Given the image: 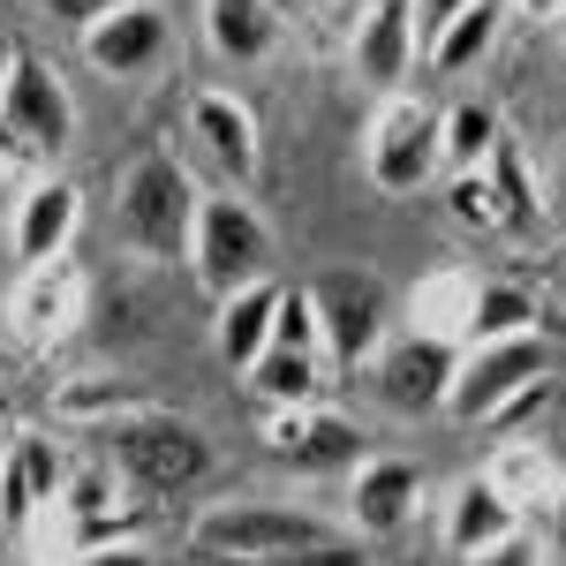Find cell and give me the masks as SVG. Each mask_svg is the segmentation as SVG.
Listing matches in <instances>:
<instances>
[{"mask_svg":"<svg viewBox=\"0 0 566 566\" xmlns=\"http://www.w3.org/2000/svg\"><path fill=\"white\" fill-rule=\"evenodd\" d=\"M333 544H348V528L325 522L317 506H280V499H219L197 506L189 522V552L219 566H295Z\"/></svg>","mask_w":566,"mask_h":566,"instance_id":"6da1fadb","label":"cell"},{"mask_svg":"<svg viewBox=\"0 0 566 566\" xmlns=\"http://www.w3.org/2000/svg\"><path fill=\"white\" fill-rule=\"evenodd\" d=\"M114 219L129 234V250L159 264L189 258V234H197V181L175 151H136L122 181H114Z\"/></svg>","mask_w":566,"mask_h":566,"instance_id":"7a4b0ae2","label":"cell"},{"mask_svg":"<svg viewBox=\"0 0 566 566\" xmlns=\"http://www.w3.org/2000/svg\"><path fill=\"white\" fill-rule=\"evenodd\" d=\"M98 438H106L114 476L136 483V491H151V499L189 491V483L212 476V438L197 431L189 416H175V408H136L122 423H106Z\"/></svg>","mask_w":566,"mask_h":566,"instance_id":"3957f363","label":"cell"},{"mask_svg":"<svg viewBox=\"0 0 566 566\" xmlns=\"http://www.w3.org/2000/svg\"><path fill=\"white\" fill-rule=\"evenodd\" d=\"M69 144H76V98L61 84V69L39 53H15L0 84V159L31 167V159H61Z\"/></svg>","mask_w":566,"mask_h":566,"instance_id":"277c9868","label":"cell"},{"mask_svg":"<svg viewBox=\"0 0 566 566\" xmlns=\"http://www.w3.org/2000/svg\"><path fill=\"white\" fill-rule=\"evenodd\" d=\"M189 272L205 295H234L250 280H272V227H264L234 189L197 197V234H189Z\"/></svg>","mask_w":566,"mask_h":566,"instance_id":"5b68a950","label":"cell"},{"mask_svg":"<svg viewBox=\"0 0 566 566\" xmlns=\"http://www.w3.org/2000/svg\"><path fill=\"white\" fill-rule=\"evenodd\" d=\"M310 310H317V348L348 370H363L392 340V287L370 264H333L325 280H310Z\"/></svg>","mask_w":566,"mask_h":566,"instance_id":"8992f818","label":"cell"},{"mask_svg":"<svg viewBox=\"0 0 566 566\" xmlns=\"http://www.w3.org/2000/svg\"><path fill=\"white\" fill-rule=\"evenodd\" d=\"M363 175H370V189H386V197L431 189L438 181V106L408 98V91L378 98V114L363 129Z\"/></svg>","mask_w":566,"mask_h":566,"instance_id":"52a82bcc","label":"cell"},{"mask_svg":"<svg viewBox=\"0 0 566 566\" xmlns=\"http://www.w3.org/2000/svg\"><path fill=\"white\" fill-rule=\"evenodd\" d=\"M536 370H552L544 333H522V340H469L461 363H453V386H446V408H438V416H453V423H491Z\"/></svg>","mask_w":566,"mask_h":566,"instance_id":"ba28073f","label":"cell"},{"mask_svg":"<svg viewBox=\"0 0 566 566\" xmlns=\"http://www.w3.org/2000/svg\"><path fill=\"white\" fill-rule=\"evenodd\" d=\"M264 446L287 461V469H303V476H355L370 453V438L355 431L340 408H325V400H310V408H272L264 416Z\"/></svg>","mask_w":566,"mask_h":566,"instance_id":"9c48e42d","label":"cell"},{"mask_svg":"<svg viewBox=\"0 0 566 566\" xmlns=\"http://www.w3.org/2000/svg\"><path fill=\"white\" fill-rule=\"evenodd\" d=\"M91 317V280L76 264H31L23 280H15V295H8V325H15V340L31 355L61 348V340H76Z\"/></svg>","mask_w":566,"mask_h":566,"instance_id":"30bf717a","label":"cell"},{"mask_svg":"<svg viewBox=\"0 0 566 566\" xmlns=\"http://www.w3.org/2000/svg\"><path fill=\"white\" fill-rule=\"evenodd\" d=\"M416 53H423V39H416V0H363V15H355V31H348L355 84L392 98V91L408 84Z\"/></svg>","mask_w":566,"mask_h":566,"instance_id":"8fae6325","label":"cell"},{"mask_svg":"<svg viewBox=\"0 0 566 566\" xmlns=\"http://www.w3.org/2000/svg\"><path fill=\"white\" fill-rule=\"evenodd\" d=\"M76 45H84V61L98 69V76H144V69H159V61H167L175 23H167V8H159V0H114V8H106Z\"/></svg>","mask_w":566,"mask_h":566,"instance_id":"7c38bea8","label":"cell"},{"mask_svg":"<svg viewBox=\"0 0 566 566\" xmlns=\"http://www.w3.org/2000/svg\"><path fill=\"white\" fill-rule=\"evenodd\" d=\"M453 363H461V348L423 340V333H400V340H386V348L370 355V370H378V400H386L392 416H431V408H446Z\"/></svg>","mask_w":566,"mask_h":566,"instance_id":"4fadbf2b","label":"cell"},{"mask_svg":"<svg viewBox=\"0 0 566 566\" xmlns=\"http://www.w3.org/2000/svg\"><path fill=\"white\" fill-rule=\"evenodd\" d=\"M69 469H76V453L53 446L45 431H8V453H0V528L15 536L45 499H61Z\"/></svg>","mask_w":566,"mask_h":566,"instance_id":"5bb4252c","label":"cell"},{"mask_svg":"<svg viewBox=\"0 0 566 566\" xmlns=\"http://www.w3.org/2000/svg\"><path fill=\"white\" fill-rule=\"evenodd\" d=\"M76 227H84V189L69 175L23 181V197H15V258H23V272L31 264H61L69 242H76Z\"/></svg>","mask_w":566,"mask_h":566,"instance_id":"9a60e30c","label":"cell"},{"mask_svg":"<svg viewBox=\"0 0 566 566\" xmlns=\"http://www.w3.org/2000/svg\"><path fill=\"white\" fill-rule=\"evenodd\" d=\"M416 506H423V469L400 461V453H370V461L348 476V536H363V544L408 528Z\"/></svg>","mask_w":566,"mask_h":566,"instance_id":"2e32d148","label":"cell"},{"mask_svg":"<svg viewBox=\"0 0 566 566\" xmlns=\"http://www.w3.org/2000/svg\"><path fill=\"white\" fill-rule=\"evenodd\" d=\"M189 136L212 151V167L227 181H250L258 175V159H264V144H258V114H250V98L242 91H189Z\"/></svg>","mask_w":566,"mask_h":566,"instance_id":"e0dca14e","label":"cell"},{"mask_svg":"<svg viewBox=\"0 0 566 566\" xmlns=\"http://www.w3.org/2000/svg\"><path fill=\"white\" fill-rule=\"evenodd\" d=\"M483 483L514 506V514H536V506H559V446H544V438H499L491 446V461H483Z\"/></svg>","mask_w":566,"mask_h":566,"instance_id":"ac0fdd59","label":"cell"},{"mask_svg":"<svg viewBox=\"0 0 566 566\" xmlns=\"http://www.w3.org/2000/svg\"><path fill=\"white\" fill-rule=\"evenodd\" d=\"M476 272H461V264H438L423 272L416 287H408V333H423V340H446V348H469V333H476Z\"/></svg>","mask_w":566,"mask_h":566,"instance_id":"d6986e66","label":"cell"},{"mask_svg":"<svg viewBox=\"0 0 566 566\" xmlns=\"http://www.w3.org/2000/svg\"><path fill=\"white\" fill-rule=\"evenodd\" d=\"M272 317H280V280H250L234 295H219L212 310V348L227 370H250L264 348H272Z\"/></svg>","mask_w":566,"mask_h":566,"instance_id":"ffe728a7","label":"cell"},{"mask_svg":"<svg viewBox=\"0 0 566 566\" xmlns=\"http://www.w3.org/2000/svg\"><path fill=\"white\" fill-rule=\"evenodd\" d=\"M499 23H506V0H469V8H453L438 31H423L431 76H469L483 53L499 45Z\"/></svg>","mask_w":566,"mask_h":566,"instance_id":"44dd1931","label":"cell"},{"mask_svg":"<svg viewBox=\"0 0 566 566\" xmlns=\"http://www.w3.org/2000/svg\"><path fill=\"white\" fill-rule=\"evenodd\" d=\"M136 408H151V386H136L122 370H84V378L53 386V416L76 423V431H106V423H122Z\"/></svg>","mask_w":566,"mask_h":566,"instance_id":"7402d4cb","label":"cell"},{"mask_svg":"<svg viewBox=\"0 0 566 566\" xmlns=\"http://www.w3.org/2000/svg\"><path fill=\"white\" fill-rule=\"evenodd\" d=\"M205 45L219 61H234V69H258L280 45V15L264 0H205Z\"/></svg>","mask_w":566,"mask_h":566,"instance_id":"603a6c76","label":"cell"},{"mask_svg":"<svg viewBox=\"0 0 566 566\" xmlns=\"http://www.w3.org/2000/svg\"><path fill=\"white\" fill-rule=\"evenodd\" d=\"M514 528H522V514H514L483 476L453 483V499H446V544H453V559H476L483 544H499V536H514Z\"/></svg>","mask_w":566,"mask_h":566,"instance_id":"cb8c5ba5","label":"cell"},{"mask_svg":"<svg viewBox=\"0 0 566 566\" xmlns=\"http://www.w3.org/2000/svg\"><path fill=\"white\" fill-rule=\"evenodd\" d=\"M483 181H491V197H499V219H506V234H536V227L552 219L544 189H536V175H528V151L514 144V136H499V144H491V159H483Z\"/></svg>","mask_w":566,"mask_h":566,"instance_id":"d4e9b609","label":"cell"},{"mask_svg":"<svg viewBox=\"0 0 566 566\" xmlns=\"http://www.w3.org/2000/svg\"><path fill=\"white\" fill-rule=\"evenodd\" d=\"M499 136L506 129H499V106H491V98L446 106V114H438V175H476Z\"/></svg>","mask_w":566,"mask_h":566,"instance_id":"484cf974","label":"cell"},{"mask_svg":"<svg viewBox=\"0 0 566 566\" xmlns=\"http://www.w3.org/2000/svg\"><path fill=\"white\" fill-rule=\"evenodd\" d=\"M242 378H250L272 408H310V400L325 392V363H317V355H295V348H264Z\"/></svg>","mask_w":566,"mask_h":566,"instance_id":"4316f807","label":"cell"},{"mask_svg":"<svg viewBox=\"0 0 566 566\" xmlns=\"http://www.w3.org/2000/svg\"><path fill=\"white\" fill-rule=\"evenodd\" d=\"M522 333H544L536 295L514 287V280H483L476 287V333H469V340H522Z\"/></svg>","mask_w":566,"mask_h":566,"instance_id":"83f0119b","label":"cell"},{"mask_svg":"<svg viewBox=\"0 0 566 566\" xmlns=\"http://www.w3.org/2000/svg\"><path fill=\"white\" fill-rule=\"evenodd\" d=\"M559 408H566V378H559V370H536V378L491 416V431H499V438H544V423H552ZM544 446H552V438H544Z\"/></svg>","mask_w":566,"mask_h":566,"instance_id":"f1b7e54d","label":"cell"},{"mask_svg":"<svg viewBox=\"0 0 566 566\" xmlns=\"http://www.w3.org/2000/svg\"><path fill=\"white\" fill-rule=\"evenodd\" d=\"M15 544L31 552V566H69L76 552H84V528H76V514H69L61 499H45L39 514L15 528Z\"/></svg>","mask_w":566,"mask_h":566,"instance_id":"f546056e","label":"cell"},{"mask_svg":"<svg viewBox=\"0 0 566 566\" xmlns=\"http://www.w3.org/2000/svg\"><path fill=\"white\" fill-rule=\"evenodd\" d=\"M446 212L461 234H506V219H499V197H491V181L476 175H446Z\"/></svg>","mask_w":566,"mask_h":566,"instance_id":"4dcf8cb0","label":"cell"},{"mask_svg":"<svg viewBox=\"0 0 566 566\" xmlns=\"http://www.w3.org/2000/svg\"><path fill=\"white\" fill-rule=\"evenodd\" d=\"M272 348L325 355V348H317V310H310V287H280V317H272Z\"/></svg>","mask_w":566,"mask_h":566,"instance_id":"1f68e13d","label":"cell"},{"mask_svg":"<svg viewBox=\"0 0 566 566\" xmlns=\"http://www.w3.org/2000/svg\"><path fill=\"white\" fill-rule=\"evenodd\" d=\"M469 566H544V544L528 536V528H514V536H499V544H483Z\"/></svg>","mask_w":566,"mask_h":566,"instance_id":"d6a6232c","label":"cell"},{"mask_svg":"<svg viewBox=\"0 0 566 566\" xmlns=\"http://www.w3.org/2000/svg\"><path fill=\"white\" fill-rule=\"evenodd\" d=\"M106 8H114V0H45V15H53L61 31H76V39H84V31L98 23V15H106Z\"/></svg>","mask_w":566,"mask_h":566,"instance_id":"836d02e7","label":"cell"},{"mask_svg":"<svg viewBox=\"0 0 566 566\" xmlns=\"http://www.w3.org/2000/svg\"><path fill=\"white\" fill-rule=\"evenodd\" d=\"M69 566H151V552L129 536V544H91V552H76Z\"/></svg>","mask_w":566,"mask_h":566,"instance_id":"e575fe53","label":"cell"},{"mask_svg":"<svg viewBox=\"0 0 566 566\" xmlns=\"http://www.w3.org/2000/svg\"><path fill=\"white\" fill-rule=\"evenodd\" d=\"M453 8H469V0H423V8H416V39H423V31H438Z\"/></svg>","mask_w":566,"mask_h":566,"instance_id":"d590c367","label":"cell"},{"mask_svg":"<svg viewBox=\"0 0 566 566\" xmlns=\"http://www.w3.org/2000/svg\"><path fill=\"white\" fill-rule=\"evenodd\" d=\"M514 8H522L528 23H559V15H566V0H514Z\"/></svg>","mask_w":566,"mask_h":566,"instance_id":"8d00e7d4","label":"cell"},{"mask_svg":"<svg viewBox=\"0 0 566 566\" xmlns=\"http://www.w3.org/2000/svg\"><path fill=\"white\" fill-rule=\"evenodd\" d=\"M552 212H566V136H559V181H552Z\"/></svg>","mask_w":566,"mask_h":566,"instance_id":"74e56055","label":"cell"},{"mask_svg":"<svg viewBox=\"0 0 566 566\" xmlns=\"http://www.w3.org/2000/svg\"><path fill=\"white\" fill-rule=\"evenodd\" d=\"M15 53H23V45H15L8 31H0V84H8V69H15Z\"/></svg>","mask_w":566,"mask_h":566,"instance_id":"f35d334b","label":"cell"},{"mask_svg":"<svg viewBox=\"0 0 566 566\" xmlns=\"http://www.w3.org/2000/svg\"><path fill=\"white\" fill-rule=\"evenodd\" d=\"M0 431H15V400H8V386H0Z\"/></svg>","mask_w":566,"mask_h":566,"instance_id":"ab89813d","label":"cell"},{"mask_svg":"<svg viewBox=\"0 0 566 566\" xmlns=\"http://www.w3.org/2000/svg\"><path fill=\"white\" fill-rule=\"evenodd\" d=\"M264 8H272V15H295V8H303V0H264Z\"/></svg>","mask_w":566,"mask_h":566,"instance_id":"60d3db41","label":"cell"},{"mask_svg":"<svg viewBox=\"0 0 566 566\" xmlns=\"http://www.w3.org/2000/svg\"><path fill=\"white\" fill-rule=\"evenodd\" d=\"M559 566H566V522H559Z\"/></svg>","mask_w":566,"mask_h":566,"instance_id":"b9f144b4","label":"cell"},{"mask_svg":"<svg viewBox=\"0 0 566 566\" xmlns=\"http://www.w3.org/2000/svg\"><path fill=\"white\" fill-rule=\"evenodd\" d=\"M559 522H566V483H559Z\"/></svg>","mask_w":566,"mask_h":566,"instance_id":"7bdbcfd3","label":"cell"},{"mask_svg":"<svg viewBox=\"0 0 566 566\" xmlns=\"http://www.w3.org/2000/svg\"><path fill=\"white\" fill-rule=\"evenodd\" d=\"M559 84H566V45H559Z\"/></svg>","mask_w":566,"mask_h":566,"instance_id":"ee69618b","label":"cell"},{"mask_svg":"<svg viewBox=\"0 0 566 566\" xmlns=\"http://www.w3.org/2000/svg\"><path fill=\"white\" fill-rule=\"evenodd\" d=\"M0 453H8V431H0Z\"/></svg>","mask_w":566,"mask_h":566,"instance_id":"f6af8a7d","label":"cell"}]
</instances>
